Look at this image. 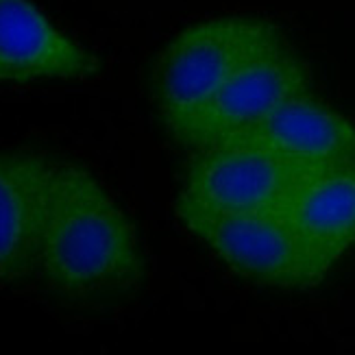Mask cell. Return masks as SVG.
Segmentation results:
<instances>
[{
    "mask_svg": "<svg viewBox=\"0 0 355 355\" xmlns=\"http://www.w3.org/2000/svg\"><path fill=\"white\" fill-rule=\"evenodd\" d=\"M310 175L257 144L231 140L194 153L177 211L188 227L225 216L279 211Z\"/></svg>",
    "mask_w": 355,
    "mask_h": 355,
    "instance_id": "cell-3",
    "label": "cell"
},
{
    "mask_svg": "<svg viewBox=\"0 0 355 355\" xmlns=\"http://www.w3.org/2000/svg\"><path fill=\"white\" fill-rule=\"evenodd\" d=\"M282 37L268 20L223 15L192 24L168 44L153 66L150 96L173 140L236 70Z\"/></svg>",
    "mask_w": 355,
    "mask_h": 355,
    "instance_id": "cell-2",
    "label": "cell"
},
{
    "mask_svg": "<svg viewBox=\"0 0 355 355\" xmlns=\"http://www.w3.org/2000/svg\"><path fill=\"white\" fill-rule=\"evenodd\" d=\"M33 279L70 307L129 301L144 282L135 225L94 173L57 159L44 203Z\"/></svg>",
    "mask_w": 355,
    "mask_h": 355,
    "instance_id": "cell-1",
    "label": "cell"
},
{
    "mask_svg": "<svg viewBox=\"0 0 355 355\" xmlns=\"http://www.w3.org/2000/svg\"><path fill=\"white\" fill-rule=\"evenodd\" d=\"M57 157L0 150V286L33 279L40 227Z\"/></svg>",
    "mask_w": 355,
    "mask_h": 355,
    "instance_id": "cell-7",
    "label": "cell"
},
{
    "mask_svg": "<svg viewBox=\"0 0 355 355\" xmlns=\"http://www.w3.org/2000/svg\"><path fill=\"white\" fill-rule=\"evenodd\" d=\"M98 72V59L31 0H0V83L89 81Z\"/></svg>",
    "mask_w": 355,
    "mask_h": 355,
    "instance_id": "cell-6",
    "label": "cell"
},
{
    "mask_svg": "<svg viewBox=\"0 0 355 355\" xmlns=\"http://www.w3.org/2000/svg\"><path fill=\"white\" fill-rule=\"evenodd\" d=\"M307 94V70L282 37L236 70L175 142L192 153L220 146L255 127L284 103Z\"/></svg>",
    "mask_w": 355,
    "mask_h": 355,
    "instance_id": "cell-4",
    "label": "cell"
},
{
    "mask_svg": "<svg viewBox=\"0 0 355 355\" xmlns=\"http://www.w3.org/2000/svg\"><path fill=\"white\" fill-rule=\"evenodd\" d=\"M234 140L257 144L303 168L305 173H322L355 164L353 122L310 94L284 103L279 110Z\"/></svg>",
    "mask_w": 355,
    "mask_h": 355,
    "instance_id": "cell-8",
    "label": "cell"
},
{
    "mask_svg": "<svg viewBox=\"0 0 355 355\" xmlns=\"http://www.w3.org/2000/svg\"><path fill=\"white\" fill-rule=\"evenodd\" d=\"M246 279L277 288L314 286L329 268L301 242L279 211L238 214L190 227Z\"/></svg>",
    "mask_w": 355,
    "mask_h": 355,
    "instance_id": "cell-5",
    "label": "cell"
},
{
    "mask_svg": "<svg viewBox=\"0 0 355 355\" xmlns=\"http://www.w3.org/2000/svg\"><path fill=\"white\" fill-rule=\"evenodd\" d=\"M279 214L327 268L355 242V164L305 177Z\"/></svg>",
    "mask_w": 355,
    "mask_h": 355,
    "instance_id": "cell-9",
    "label": "cell"
}]
</instances>
